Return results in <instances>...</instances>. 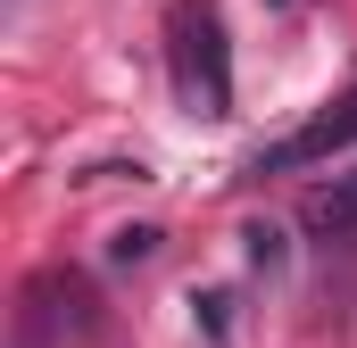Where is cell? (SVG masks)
Listing matches in <instances>:
<instances>
[{
  "mask_svg": "<svg viewBox=\"0 0 357 348\" xmlns=\"http://www.w3.org/2000/svg\"><path fill=\"white\" fill-rule=\"evenodd\" d=\"M158 241H167L158 224H125V232H108V265H150Z\"/></svg>",
  "mask_w": 357,
  "mask_h": 348,
  "instance_id": "cell-5",
  "label": "cell"
},
{
  "mask_svg": "<svg viewBox=\"0 0 357 348\" xmlns=\"http://www.w3.org/2000/svg\"><path fill=\"white\" fill-rule=\"evenodd\" d=\"M266 8H282V0H266Z\"/></svg>",
  "mask_w": 357,
  "mask_h": 348,
  "instance_id": "cell-8",
  "label": "cell"
},
{
  "mask_svg": "<svg viewBox=\"0 0 357 348\" xmlns=\"http://www.w3.org/2000/svg\"><path fill=\"white\" fill-rule=\"evenodd\" d=\"M8 8H17V0H8Z\"/></svg>",
  "mask_w": 357,
  "mask_h": 348,
  "instance_id": "cell-9",
  "label": "cell"
},
{
  "mask_svg": "<svg viewBox=\"0 0 357 348\" xmlns=\"http://www.w3.org/2000/svg\"><path fill=\"white\" fill-rule=\"evenodd\" d=\"M191 315H199V332H225V324H233V299L208 290V299H191Z\"/></svg>",
  "mask_w": 357,
  "mask_h": 348,
  "instance_id": "cell-7",
  "label": "cell"
},
{
  "mask_svg": "<svg viewBox=\"0 0 357 348\" xmlns=\"http://www.w3.org/2000/svg\"><path fill=\"white\" fill-rule=\"evenodd\" d=\"M299 224H307V232H324V241H349V232H357V174H333L324 191H307Z\"/></svg>",
  "mask_w": 357,
  "mask_h": 348,
  "instance_id": "cell-4",
  "label": "cell"
},
{
  "mask_svg": "<svg viewBox=\"0 0 357 348\" xmlns=\"http://www.w3.org/2000/svg\"><path fill=\"white\" fill-rule=\"evenodd\" d=\"M91 324V290L75 282V274H42L33 282V307H25V340H84Z\"/></svg>",
  "mask_w": 357,
  "mask_h": 348,
  "instance_id": "cell-3",
  "label": "cell"
},
{
  "mask_svg": "<svg viewBox=\"0 0 357 348\" xmlns=\"http://www.w3.org/2000/svg\"><path fill=\"white\" fill-rule=\"evenodd\" d=\"M167 50H175V91L191 116H233V50H225V17L216 0H175L167 17Z\"/></svg>",
  "mask_w": 357,
  "mask_h": 348,
  "instance_id": "cell-1",
  "label": "cell"
},
{
  "mask_svg": "<svg viewBox=\"0 0 357 348\" xmlns=\"http://www.w3.org/2000/svg\"><path fill=\"white\" fill-rule=\"evenodd\" d=\"M357 141V91H341L316 125H299L291 141H274V150H258L250 158V174H291V166H316V158H333V150H349Z\"/></svg>",
  "mask_w": 357,
  "mask_h": 348,
  "instance_id": "cell-2",
  "label": "cell"
},
{
  "mask_svg": "<svg viewBox=\"0 0 357 348\" xmlns=\"http://www.w3.org/2000/svg\"><path fill=\"white\" fill-rule=\"evenodd\" d=\"M241 249H250V265H258V274H282V265H291L282 224H250V232H241Z\"/></svg>",
  "mask_w": 357,
  "mask_h": 348,
  "instance_id": "cell-6",
  "label": "cell"
}]
</instances>
